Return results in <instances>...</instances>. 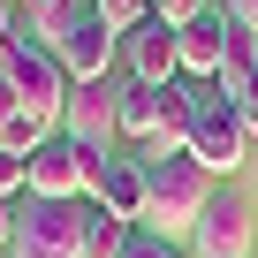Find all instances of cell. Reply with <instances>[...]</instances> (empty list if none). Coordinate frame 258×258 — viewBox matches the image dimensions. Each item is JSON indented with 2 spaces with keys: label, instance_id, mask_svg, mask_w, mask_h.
Masks as SVG:
<instances>
[{
  "label": "cell",
  "instance_id": "1",
  "mask_svg": "<svg viewBox=\"0 0 258 258\" xmlns=\"http://www.w3.org/2000/svg\"><path fill=\"white\" fill-rule=\"evenodd\" d=\"M137 160H145V152H137ZM145 190H152L145 220H152L160 235H190V228H198V213L213 205L220 175H213L205 160H190V152H167V160H145Z\"/></svg>",
  "mask_w": 258,
  "mask_h": 258
},
{
  "label": "cell",
  "instance_id": "2",
  "mask_svg": "<svg viewBox=\"0 0 258 258\" xmlns=\"http://www.w3.org/2000/svg\"><path fill=\"white\" fill-rule=\"evenodd\" d=\"M0 61H8V76H16V106L38 121V129H61V114H69V69H61V53L46 46V38H31V31H16L8 46H0Z\"/></svg>",
  "mask_w": 258,
  "mask_h": 258
},
{
  "label": "cell",
  "instance_id": "3",
  "mask_svg": "<svg viewBox=\"0 0 258 258\" xmlns=\"http://www.w3.org/2000/svg\"><path fill=\"white\" fill-rule=\"evenodd\" d=\"M84 228H91V198H76V205L23 198L16 205V250L8 258H84Z\"/></svg>",
  "mask_w": 258,
  "mask_h": 258
},
{
  "label": "cell",
  "instance_id": "4",
  "mask_svg": "<svg viewBox=\"0 0 258 258\" xmlns=\"http://www.w3.org/2000/svg\"><path fill=\"white\" fill-rule=\"evenodd\" d=\"M250 235H258L250 198H243L235 182H220V190H213V205H205V213H198V228H190V250H198V258H250Z\"/></svg>",
  "mask_w": 258,
  "mask_h": 258
},
{
  "label": "cell",
  "instance_id": "5",
  "mask_svg": "<svg viewBox=\"0 0 258 258\" xmlns=\"http://www.w3.org/2000/svg\"><path fill=\"white\" fill-rule=\"evenodd\" d=\"M53 53H61L69 84H106V76H114V61H121V31H114L99 8H84V16L53 38Z\"/></svg>",
  "mask_w": 258,
  "mask_h": 258
},
{
  "label": "cell",
  "instance_id": "6",
  "mask_svg": "<svg viewBox=\"0 0 258 258\" xmlns=\"http://www.w3.org/2000/svg\"><path fill=\"white\" fill-rule=\"evenodd\" d=\"M190 160H205L220 182L250 160V129H243V114L220 99V91H205V106H198V129H190Z\"/></svg>",
  "mask_w": 258,
  "mask_h": 258
},
{
  "label": "cell",
  "instance_id": "7",
  "mask_svg": "<svg viewBox=\"0 0 258 258\" xmlns=\"http://www.w3.org/2000/svg\"><path fill=\"white\" fill-rule=\"evenodd\" d=\"M61 137L114 152V137H121V91L114 84H76L69 91V114H61Z\"/></svg>",
  "mask_w": 258,
  "mask_h": 258
},
{
  "label": "cell",
  "instance_id": "8",
  "mask_svg": "<svg viewBox=\"0 0 258 258\" xmlns=\"http://www.w3.org/2000/svg\"><path fill=\"white\" fill-rule=\"evenodd\" d=\"M228 31H235V16H228V0H213V8H205L198 23H182V31H175V53H182V76H190V84H213V76H220V53H228Z\"/></svg>",
  "mask_w": 258,
  "mask_h": 258
},
{
  "label": "cell",
  "instance_id": "9",
  "mask_svg": "<svg viewBox=\"0 0 258 258\" xmlns=\"http://www.w3.org/2000/svg\"><path fill=\"white\" fill-rule=\"evenodd\" d=\"M31 198H46V205H76L84 198V160H76V137H53L31 152Z\"/></svg>",
  "mask_w": 258,
  "mask_h": 258
},
{
  "label": "cell",
  "instance_id": "10",
  "mask_svg": "<svg viewBox=\"0 0 258 258\" xmlns=\"http://www.w3.org/2000/svg\"><path fill=\"white\" fill-rule=\"evenodd\" d=\"M121 61H129V76H137V84H175V76H182V53H175V23L145 16L137 31L121 38Z\"/></svg>",
  "mask_w": 258,
  "mask_h": 258
},
{
  "label": "cell",
  "instance_id": "11",
  "mask_svg": "<svg viewBox=\"0 0 258 258\" xmlns=\"http://www.w3.org/2000/svg\"><path fill=\"white\" fill-rule=\"evenodd\" d=\"M198 106H205V84L175 76V84L160 91V129H152V145H145V160H167V152H190V129H198Z\"/></svg>",
  "mask_w": 258,
  "mask_h": 258
},
{
  "label": "cell",
  "instance_id": "12",
  "mask_svg": "<svg viewBox=\"0 0 258 258\" xmlns=\"http://www.w3.org/2000/svg\"><path fill=\"white\" fill-rule=\"evenodd\" d=\"M91 205H106L114 220H145V205H152V190H145V160H106L99 167V182H91Z\"/></svg>",
  "mask_w": 258,
  "mask_h": 258
},
{
  "label": "cell",
  "instance_id": "13",
  "mask_svg": "<svg viewBox=\"0 0 258 258\" xmlns=\"http://www.w3.org/2000/svg\"><path fill=\"white\" fill-rule=\"evenodd\" d=\"M160 91H167V84H137V76L121 84V137L137 145V152L152 145V129H160Z\"/></svg>",
  "mask_w": 258,
  "mask_h": 258
},
{
  "label": "cell",
  "instance_id": "14",
  "mask_svg": "<svg viewBox=\"0 0 258 258\" xmlns=\"http://www.w3.org/2000/svg\"><path fill=\"white\" fill-rule=\"evenodd\" d=\"M250 76H258V38L235 23V31H228V53H220V76H213L205 91H220V99H243V84H250Z\"/></svg>",
  "mask_w": 258,
  "mask_h": 258
},
{
  "label": "cell",
  "instance_id": "15",
  "mask_svg": "<svg viewBox=\"0 0 258 258\" xmlns=\"http://www.w3.org/2000/svg\"><path fill=\"white\" fill-rule=\"evenodd\" d=\"M129 235H137V220H114L106 205H91V228H84V258H121Z\"/></svg>",
  "mask_w": 258,
  "mask_h": 258
},
{
  "label": "cell",
  "instance_id": "16",
  "mask_svg": "<svg viewBox=\"0 0 258 258\" xmlns=\"http://www.w3.org/2000/svg\"><path fill=\"white\" fill-rule=\"evenodd\" d=\"M76 16H84V0H23V31H31V38H46V46H53Z\"/></svg>",
  "mask_w": 258,
  "mask_h": 258
},
{
  "label": "cell",
  "instance_id": "17",
  "mask_svg": "<svg viewBox=\"0 0 258 258\" xmlns=\"http://www.w3.org/2000/svg\"><path fill=\"white\" fill-rule=\"evenodd\" d=\"M46 137H53V129H38L31 114H8V121H0V145H8V152H23V160H31Z\"/></svg>",
  "mask_w": 258,
  "mask_h": 258
},
{
  "label": "cell",
  "instance_id": "18",
  "mask_svg": "<svg viewBox=\"0 0 258 258\" xmlns=\"http://www.w3.org/2000/svg\"><path fill=\"white\" fill-rule=\"evenodd\" d=\"M0 198H16V205L31 198V160H23V152H8V145H0Z\"/></svg>",
  "mask_w": 258,
  "mask_h": 258
},
{
  "label": "cell",
  "instance_id": "19",
  "mask_svg": "<svg viewBox=\"0 0 258 258\" xmlns=\"http://www.w3.org/2000/svg\"><path fill=\"white\" fill-rule=\"evenodd\" d=\"M91 8H99V16H106V23L121 31V38H129V31H137V23L152 16V0H91Z\"/></svg>",
  "mask_w": 258,
  "mask_h": 258
},
{
  "label": "cell",
  "instance_id": "20",
  "mask_svg": "<svg viewBox=\"0 0 258 258\" xmlns=\"http://www.w3.org/2000/svg\"><path fill=\"white\" fill-rule=\"evenodd\" d=\"M121 258H182V250H175V235H160V228H137Z\"/></svg>",
  "mask_w": 258,
  "mask_h": 258
},
{
  "label": "cell",
  "instance_id": "21",
  "mask_svg": "<svg viewBox=\"0 0 258 258\" xmlns=\"http://www.w3.org/2000/svg\"><path fill=\"white\" fill-rule=\"evenodd\" d=\"M205 8H213V0H152V16H160V23H175V31H182V23H198Z\"/></svg>",
  "mask_w": 258,
  "mask_h": 258
},
{
  "label": "cell",
  "instance_id": "22",
  "mask_svg": "<svg viewBox=\"0 0 258 258\" xmlns=\"http://www.w3.org/2000/svg\"><path fill=\"white\" fill-rule=\"evenodd\" d=\"M16 31H23V0H0V46H8Z\"/></svg>",
  "mask_w": 258,
  "mask_h": 258
},
{
  "label": "cell",
  "instance_id": "23",
  "mask_svg": "<svg viewBox=\"0 0 258 258\" xmlns=\"http://www.w3.org/2000/svg\"><path fill=\"white\" fill-rule=\"evenodd\" d=\"M16 250V198H0V258Z\"/></svg>",
  "mask_w": 258,
  "mask_h": 258
},
{
  "label": "cell",
  "instance_id": "24",
  "mask_svg": "<svg viewBox=\"0 0 258 258\" xmlns=\"http://www.w3.org/2000/svg\"><path fill=\"white\" fill-rule=\"evenodd\" d=\"M228 16H235V23H243V31L258 38V0H228Z\"/></svg>",
  "mask_w": 258,
  "mask_h": 258
}]
</instances>
